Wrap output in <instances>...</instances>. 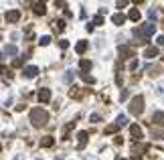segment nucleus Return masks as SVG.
Masks as SVG:
<instances>
[{
  "instance_id": "1",
  "label": "nucleus",
  "mask_w": 164,
  "mask_h": 160,
  "mask_svg": "<svg viewBox=\"0 0 164 160\" xmlns=\"http://www.w3.org/2000/svg\"><path fill=\"white\" fill-rule=\"evenodd\" d=\"M30 122H33L34 128H43V126H47V122H49V114L45 110H41V107H34L30 112Z\"/></svg>"
},
{
  "instance_id": "2",
  "label": "nucleus",
  "mask_w": 164,
  "mask_h": 160,
  "mask_svg": "<svg viewBox=\"0 0 164 160\" xmlns=\"http://www.w3.org/2000/svg\"><path fill=\"white\" fill-rule=\"evenodd\" d=\"M142 112H144V97H142V95H136L134 99L130 102V114L140 116Z\"/></svg>"
},
{
  "instance_id": "3",
  "label": "nucleus",
  "mask_w": 164,
  "mask_h": 160,
  "mask_svg": "<svg viewBox=\"0 0 164 160\" xmlns=\"http://www.w3.org/2000/svg\"><path fill=\"white\" fill-rule=\"evenodd\" d=\"M6 20H8V22H18L20 20V10H8V12H6Z\"/></svg>"
},
{
  "instance_id": "4",
  "label": "nucleus",
  "mask_w": 164,
  "mask_h": 160,
  "mask_svg": "<svg viewBox=\"0 0 164 160\" xmlns=\"http://www.w3.org/2000/svg\"><path fill=\"white\" fill-rule=\"evenodd\" d=\"M130 132H132V136H134V140H138V142L142 140V128L138 126V124H132V126H130Z\"/></svg>"
},
{
  "instance_id": "5",
  "label": "nucleus",
  "mask_w": 164,
  "mask_h": 160,
  "mask_svg": "<svg viewBox=\"0 0 164 160\" xmlns=\"http://www.w3.org/2000/svg\"><path fill=\"white\" fill-rule=\"evenodd\" d=\"M152 122H154L156 126L164 128V112H154V114H152Z\"/></svg>"
},
{
  "instance_id": "6",
  "label": "nucleus",
  "mask_w": 164,
  "mask_h": 160,
  "mask_svg": "<svg viewBox=\"0 0 164 160\" xmlns=\"http://www.w3.org/2000/svg\"><path fill=\"white\" fill-rule=\"evenodd\" d=\"M39 102H43V103L51 102V89H41L39 91Z\"/></svg>"
},
{
  "instance_id": "7",
  "label": "nucleus",
  "mask_w": 164,
  "mask_h": 160,
  "mask_svg": "<svg viewBox=\"0 0 164 160\" xmlns=\"http://www.w3.org/2000/svg\"><path fill=\"white\" fill-rule=\"evenodd\" d=\"M144 57H146V59H154V57H158V49H156V47H148V49L144 51Z\"/></svg>"
},
{
  "instance_id": "8",
  "label": "nucleus",
  "mask_w": 164,
  "mask_h": 160,
  "mask_svg": "<svg viewBox=\"0 0 164 160\" xmlns=\"http://www.w3.org/2000/svg\"><path fill=\"white\" fill-rule=\"evenodd\" d=\"M37 73H39V69L34 67V65H30V67H26V69H24V75H26V77H29V79L37 77Z\"/></svg>"
},
{
  "instance_id": "9",
  "label": "nucleus",
  "mask_w": 164,
  "mask_h": 160,
  "mask_svg": "<svg viewBox=\"0 0 164 160\" xmlns=\"http://www.w3.org/2000/svg\"><path fill=\"white\" fill-rule=\"evenodd\" d=\"M128 16H130V20H136V22H138V20L142 18V12L138 8H132L130 12H128Z\"/></svg>"
},
{
  "instance_id": "10",
  "label": "nucleus",
  "mask_w": 164,
  "mask_h": 160,
  "mask_svg": "<svg viewBox=\"0 0 164 160\" xmlns=\"http://www.w3.org/2000/svg\"><path fill=\"white\" fill-rule=\"evenodd\" d=\"M53 144H55V138L53 136H45L43 140H41V146H43V148H51Z\"/></svg>"
},
{
  "instance_id": "11",
  "label": "nucleus",
  "mask_w": 164,
  "mask_h": 160,
  "mask_svg": "<svg viewBox=\"0 0 164 160\" xmlns=\"http://www.w3.org/2000/svg\"><path fill=\"white\" fill-rule=\"evenodd\" d=\"M75 51H77V55H83L87 51V41H79V43L75 45Z\"/></svg>"
},
{
  "instance_id": "12",
  "label": "nucleus",
  "mask_w": 164,
  "mask_h": 160,
  "mask_svg": "<svg viewBox=\"0 0 164 160\" xmlns=\"http://www.w3.org/2000/svg\"><path fill=\"white\" fill-rule=\"evenodd\" d=\"M111 22H114V24H124L126 22V16L122 14V12H118V14L111 16Z\"/></svg>"
},
{
  "instance_id": "13",
  "label": "nucleus",
  "mask_w": 164,
  "mask_h": 160,
  "mask_svg": "<svg viewBox=\"0 0 164 160\" xmlns=\"http://www.w3.org/2000/svg\"><path fill=\"white\" fill-rule=\"evenodd\" d=\"M2 53H4V55H16L18 51H16V47H14V45H6V47L2 49Z\"/></svg>"
},
{
  "instance_id": "14",
  "label": "nucleus",
  "mask_w": 164,
  "mask_h": 160,
  "mask_svg": "<svg viewBox=\"0 0 164 160\" xmlns=\"http://www.w3.org/2000/svg\"><path fill=\"white\" fill-rule=\"evenodd\" d=\"M120 55L126 59V57H132V55H134V51H132L130 47H120Z\"/></svg>"
},
{
  "instance_id": "15",
  "label": "nucleus",
  "mask_w": 164,
  "mask_h": 160,
  "mask_svg": "<svg viewBox=\"0 0 164 160\" xmlns=\"http://www.w3.org/2000/svg\"><path fill=\"white\" fill-rule=\"evenodd\" d=\"M77 138H79V148H83L87 144V132H79Z\"/></svg>"
},
{
  "instance_id": "16",
  "label": "nucleus",
  "mask_w": 164,
  "mask_h": 160,
  "mask_svg": "<svg viewBox=\"0 0 164 160\" xmlns=\"http://www.w3.org/2000/svg\"><path fill=\"white\" fill-rule=\"evenodd\" d=\"M45 4L43 2H34V14H45Z\"/></svg>"
},
{
  "instance_id": "17",
  "label": "nucleus",
  "mask_w": 164,
  "mask_h": 160,
  "mask_svg": "<svg viewBox=\"0 0 164 160\" xmlns=\"http://www.w3.org/2000/svg\"><path fill=\"white\" fill-rule=\"evenodd\" d=\"M126 124H128V118H126L124 114H122V116H118V120H116V126H118V128H124Z\"/></svg>"
},
{
  "instance_id": "18",
  "label": "nucleus",
  "mask_w": 164,
  "mask_h": 160,
  "mask_svg": "<svg viewBox=\"0 0 164 160\" xmlns=\"http://www.w3.org/2000/svg\"><path fill=\"white\" fill-rule=\"evenodd\" d=\"M79 67H81V71H89V69H91V61H87V59H81Z\"/></svg>"
},
{
  "instance_id": "19",
  "label": "nucleus",
  "mask_w": 164,
  "mask_h": 160,
  "mask_svg": "<svg viewBox=\"0 0 164 160\" xmlns=\"http://www.w3.org/2000/svg\"><path fill=\"white\" fill-rule=\"evenodd\" d=\"M146 150H148V146H146V144H140V146H136V148H134V154L140 156L142 152H146Z\"/></svg>"
},
{
  "instance_id": "20",
  "label": "nucleus",
  "mask_w": 164,
  "mask_h": 160,
  "mask_svg": "<svg viewBox=\"0 0 164 160\" xmlns=\"http://www.w3.org/2000/svg\"><path fill=\"white\" fill-rule=\"evenodd\" d=\"M81 77H83V81H87V83H95V79H93L91 75H87V73H81Z\"/></svg>"
},
{
  "instance_id": "21",
  "label": "nucleus",
  "mask_w": 164,
  "mask_h": 160,
  "mask_svg": "<svg viewBox=\"0 0 164 160\" xmlns=\"http://www.w3.org/2000/svg\"><path fill=\"white\" fill-rule=\"evenodd\" d=\"M114 132H118V126H116V124H111V126L106 128V134H114Z\"/></svg>"
},
{
  "instance_id": "22",
  "label": "nucleus",
  "mask_w": 164,
  "mask_h": 160,
  "mask_svg": "<svg viewBox=\"0 0 164 160\" xmlns=\"http://www.w3.org/2000/svg\"><path fill=\"white\" fill-rule=\"evenodd\" d=\"M49 43H51V37H41V45H43V47H47Z\"/></svg>"
},
{
  "instance_id": "23",
  "label": "nucleus",
  "mask_w": 164,
  "mask_h": 160,
  "mask_svg": "<svg viewBox=\"0 0 164 160\" xmlns=\"http://www.w3.org/2000/svg\"><path fill=\"white\" fill-rule=\"evenodd\" d=\"M59 47H61V49H67V47H69V41L61 39V41H59Z\"/></svg>"
},
{
  "instance_id": "24",
  "label": "nucleus",
  "mask_w": 164,
  "mask_h": 160,
  "mask_svg": "<svg viewBox=\"0 0 164 160\" xmlns=\"http://www.w3.org/2000/svg\"><path fill=\"white\" fill-rule=\"evenodd\" d=\"M102 22H103V16L102 14H97L95 18H93V24H102Z\"/></svg>"
},
{
  "instance_id": "25",
  "label": "nucleus",
  "mask_w": 164,
  "mask_h": 160,
  "mask_svg": "<svg viewBox=\"0 0 164 160\" xmlns=\"http://www.w3.org/2000/svg\"><path fill=\"white\" fill-rule=\"evenodd\" d=\"M73 77H75V73H73V71H67V75H65V81H71Z\"/></svg>"
},
{
  "instance_id": "26",
  "label": "nucleus",
  "mask_w": 164,
  "mask_h": 160,
  "mask_svg": "<svg viewBox=\"0 0 164 160\" xmlns=\"http://www.w3.org/2000/svg\"><path fill=\"white\" fill-rule=\"evenodd\" d=\"M55 24H57V29H59V30H63V29H65V20H57Z\"/></svg>"
},
{
  "instance_id": "27",
  "label": "nucleus",
  "mask_w": 164,
  "mask_h": 160,
  "mask_svg": "<svg viewBox=\"0 0 164 160\" xmlns=\"http://www.w3.org/2000/svg\"><path fill=\"white\" fill-rule=\"evenodd\" d=\"M89 120H91V122H99L102 118H99V114H91V118H89Z\"/></svg>"
},
{
  "instance_id": "28",
  "label": "nucleus",
  "mask_w": 164,
  "mask_h": 160,
  "mask_svg": "<svg viewBox=\"0 0 164 160\" xmlns=\"http://www.w3.org/2000/svg\"><path fill=\"white\" fill-rule=\"evenodd\" d=\"M120 99H128V91H126V89L120 93Z\"/></svg>"
},
{
  "instance_id": "29",
  "label": "nucleus",
  "mask_w": 164,
  "mask_h": 160,
  "mask_svg": "<svg viewBox=\"0 0 164 160\" xmlns=\"http://www.w3.org/2000/svg\"><path fill=\"white\" fill-rule=\"evenodd\" d=\"M158 45H160V47H164V34H160V37H158Z\"/></svg>"
},
{
  "instance_id": "30",
  "label": "nucleus",
  "mask_w": 164,
  "mask_h": 160,
  "mask_svg": "<svg viewBox=\"0 0 164 160\" xmlns=\"http://www.w3.org/2000/svg\"><path fill=\"white\" fill-rule=\"evenodd\" d=\"M120 160H126V158H120Z\"/></svg>"
}]
</instances>
